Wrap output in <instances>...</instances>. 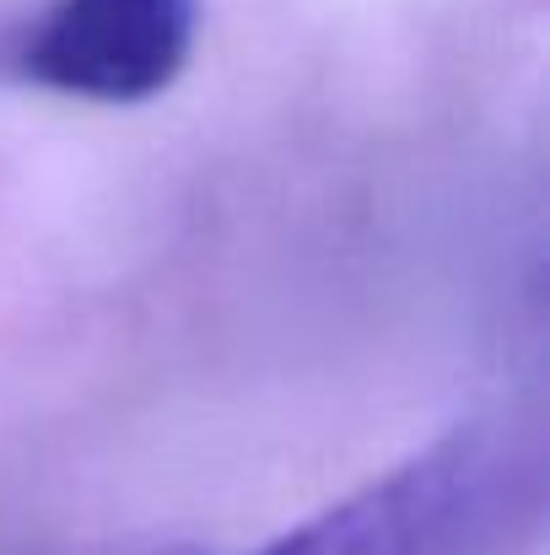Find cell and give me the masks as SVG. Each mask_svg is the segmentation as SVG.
Returning <instances> with one entry per match:
<instances>
[{
  "instance_id": "cell-1",
  "label": "cell",
  "mask_w": 550,
  "mask_h": 555,
  "mask_svg": "<svg viewBox=\"0 0 550 555\" xmlns=\"http://www.w3.org/2000/svg\"><path fill=\"white\" fill-rule=\"evenodd\" d=\"M540 518V437L508 415H470L254 555H513Z\"/></svg>"
},
{
  "instance_id": "cell-2",
  "label": "cell",
  "mask_w": 550,
  "mask_h": 555,
  "mask_svg": "<svg viewBox=\"0 0 550 555\" xmlns=\"http://www.w3.org/2000/svg\"><path fill=\"white\" fill-rule=\"evenodd\" d=\"M200 0H49L22 33L16 76L81 103H152L183 76Z\"/></svg>"
},
{
  "instance_id": "cell-3",
  "label": "cell",
  "mask_w": 550,
  "mask_h": 555,
  "mask_svg": "<svg viewBox=\"0 0 550 555\" xmlns=\"http://www.w3.org/2000/svg\"><path fill=\"white\" fill-rule=\"evenodd\" d=\"M152 555H183V551H152Z\"/></svg>"
}]
</instances>
